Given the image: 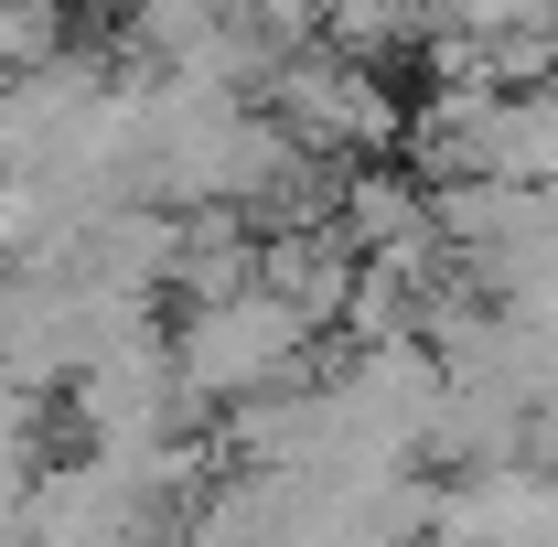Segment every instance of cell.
I'll return each mask as SVG.
<instances>
[{
	"instance_id": "obj_1",
	"label": "cell",
	"mask_w": 558,
	"mask_h": 547,
	"mask_svg": "<svg viewBox=\"0 0 558 547\" xmlns=\"http://www.w3.org/2000/svg\"><path fill=\"white\" fill-rule=\"evenodd\" d=\"M290 343H301V323L279 301L226 290V301L194 312V333H183V387L194 398H247V387H269L279 365H290Z\"/></svg>"
},
{
	"instance_id": "obj_2",
	"label": "cell",
	"mask_w": 558,
	"mask_h": 547,
	"mask_svg": "<svg viewBox=\"0 0 558 547\" xmlns=\"http://www.w3.org/2000/svg\"><path fill=\"white\" fill-rule=\"evenodd\" d=\"M279 119L312 139V150H365V139H387V97L344 54H290L279 65Z\"/></svg>"
}]
</instances>
